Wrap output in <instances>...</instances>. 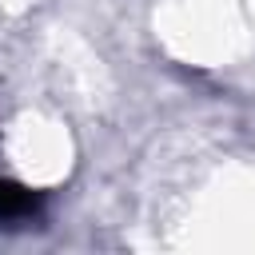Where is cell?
Here are the masks:
<instances>
[{
	"instance_id": "6da1fadb",
	"label": "cell",
	"mask_w": 255,
	"mask_h": 255,
	"mask_svg": "<svg viewBox=\"0 0 255 255\" xmlns=\"http://www.w3.org/2000/svg\"><path fill=\"white\" fill-rule=\"evenodd\" d=\"M32 215H36V195L24 183L0 179V223H20V219H32Z\"/></svg>"
}]
</instances>
